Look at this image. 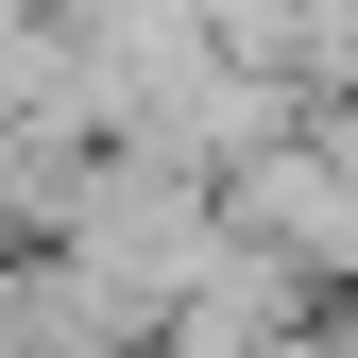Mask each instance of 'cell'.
<instances>
[{"instance_id": "obj_1", "label": "cell", "mask_w": 358, "mask_h": 358, "mask_svg": "<svg viewBox=\"0 0 358 358\" xmlns=\"http://www.w3.org/2000/svg\"><path fill=\"white\" fill-rule=\"evenodd\" d=\"M34 239H52L120 324H154V307L222 256V205H205V171H171L137 137H85V154H52V188H34Z\"/></svg>"}, {"instance_id": "obj_2", "label": "cell", "mask_w": 358, "mask_h": 358, "mask_svg": "<svg viewBox=\"0 0 358 358\" xmlns=\"http://www.w3.org/2000/svg\"><path fill=\"white\" fill-rule=\"evenodd\" d=\"M205 205H222V239H256L273 273L341 290V273H358V154H341V103H290L256 154H222Z\"/></svg>"}]
</instances>
